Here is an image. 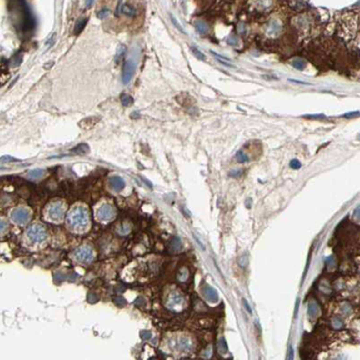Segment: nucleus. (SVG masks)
I'll return each instance as SVG.
<instances>
[{
    "label": "nucleus",
    "instance_id": "f257e3e1",
    "mask_svg": "<svg viewBox=\"0 0 360 360\" xmlns=\"http://www.w3.org/2000/svg\"><path fill=\"white\" fill-rule=\"evenodd\" d=\"M68 224L76 229H82L88 226L89 215L87 209L83 207H74L71 209L68 214Z\"/></svg>",
    "mask_w": 360,
    "mask_h": 360
},
{
    "label": "nucleus",
    "instance_id": "f03ea898",
    "mask_svg": "<svg viewBox=\"0 0 360 360\" xmlns=\"http://www.w3.org/2000/svg\"><path fill=\"white\" fill-rule=\"evenodd\" d=\"M27 236L33 243H42L47 238L46 228L40 224H33L27 229Z\"/></svg>",
    "mask_w": 360,
    "mask_h": 360
},
{
    "label": "nucleus",
    "instance_id": "7ed1b4c3",
    "mask_svg": "<svg viewBox=\"0 0 360 360\" xmlns=\"http://www.w3.org/2000/svg\"><path fill=\"white\" fill-rule=\"evenodd\" d=\"M73 257L77 262L79 263H90L92 262L93 257H94V254H93V251L88 246H82V247L78 248L74 253H73Z\"/></svg>",
    "mask_w": 360,
    "mask_h": 360
},
{
    "label": "nucleus",
    "instance_id": "20e7f679",
    "mask_svg": "<svg viewBox=\"0 0 360 360\" xmlns=\"http://www.w3.org/2000/svg\"><path fill=\"white\" fill-rule=\"evenodd\" d=\"M64 216V207L59 202L52 203L48 207V217L53 222H59Z\"/></svg>",
    "mask_w": 360,
    "mask_h": 360
},
{
    "label": "nucleus",
    "instance_id": "39448f33",
    "mask_svg": "<svg viewBox=\"0 0 360 360\" xmlns=\"http://www.w3.org/2000/svg\"><path fill=\"white\" fill-rule=\"evenodd\" d=\"M11 219L17 224L23 225L30 219V212L27 208H22V207L16 208L11 212Z\"/></svg>",
    "mask_w": 360,
    "mask_h": 360
},
{
    "label": "nucleus",
    "instance_id": "423d86ee",
    "mask_svg": "<svg viewBox=\"0 0 360 360\" xmlns=\"http://www.w3.org/2000/svg\"><path fill=\"white\" fill-rule=\"evenodd\" d=\"M114 216H115L114 208L109 204L102 205L97 212V217L100 219V221H103V222L111 221Z\"/></svg>",
    "mask_w": 360,
    "mask_h": 360
},
{
    "label": "nucleus",
    "instance_id": "0eeeda50",
    "mask_svg": "<svg viewBox=\"0 0 360 360\" xmlns=\"http://www.w3.org/2000/svg\"><path fill=\"white\" fill-rule=\"evenodd\" d=\"M134 72H135V62L132 59H129L124 63L123 73H122V81H123L124 84H128L131 81V79L133 78Z\"/></svg>",
    "mask_w": 360,
    "mask_h": 360
},
{
    "label": "nucleus",
    "instance_id": "6e6552de",
    "mask_svg": "<svg viewBox=\"0 0 360 360\" xmlns=\"http://www.w3.org/2000/svg\"><path fill=\"white\" fill-rule=\"evenodd\" d=\"M183 304H184V299H183V297L181 296L180 294H178V292L171 294L168 302H166L168 308L173 309V310H178V309H181Z\"/></svg>",
    "mask_w": 360,
    "mask_h": 360
},
{
    "label": "nucleus",
    "instance_id": "1a4fd4ad",
    "mask_svg": "<svg viewBox=\"0 0 360 360\" xmlns=\"http://www.w3.org/2000/svg\"><path fill=\"white\" fill-rule=\"evenodd\" d=\"M202 292H203V295H204V297L208 300V302H218V294H217L216 289H214L213 287H211L209 285H207V284L203 285Z\"/></svg>",
    "mask_w": 360,
    "mask_h": 360
},
{
    "label": "nucleus",
    "instance_id": "9d476101",
    "mask_svg": "<svg viewBox=\"0 0 360 360\" xmlns=\"http://www.w3.org/2000/svg\"><path fill=\"white\" fill-rule=\"evenodd\" d=\"M117 15H125L128 17H134L136 15V9L131 5L125 2H119L117 8Z\"/></svg>",
    "mask_w": 360,
    "mask_h": 360
},
{
    "label": "nucleus",
    "instance_id": "9b49d317",
    "mask_svg": "<svg viewBox=\"0 0 360 360\" xmlns=\"http://www.w3.org/2000/svg\"><path fill=\"white\" fill-rule=\"evenodd\" d=\"M109 185L115 192H121L125 186V182L121 176H112L109 180Z\"/></svg>",
    "mask_w": 360,
    "mask_h": 360
},
{
    "label": "nucleus",
    "instance_id": "f8f14e48",
    "mask_svg": "<svg viewBox=\"0 0 360 360\" xmlns=\"http://www.w3.org/2000/svg\"><path fill=\"white\" fill-rule=\"evenodd\" d=\"M307 312H308V316L310 317V318H316V317L318 316L319 307H318V305H317L316 302H314V300L309 302L308 310H307Z\"/></svg>",
    "mask_w": 360,
    "mask_h": 360
},
{
    "label": "nucleus",
    "instance_id": "ddd939ff",
    "mask_svg": "<svg viewBox=\"0 0 360 360\" xmlns=\"http://www.w3.org/2000/svg\"><path fill=\"white\" fill-rule=\"evenodd\" d=\"M194 26H195V29L197 30V32L201 34H205L208 31V26H207V23L204 21H195Z\"/></svg>",
    "mask_w": 360,
    "mask_h": 360
},
{
    "label": "nucleus",
    "instance_id": "4468645a",
    "mask_svg": "<svg viewBox=\"0 0 360 360\" xmlns=\"http://www.w3.org/2000/svg\"><path fill=\"white\" fill-rule=\"evenodd\" d=\"M292 66L296 68L297 70H304L306 68V61L302 59H295L292 61Z\"/></svg>",
    "mask_w": 360,
    "mask_h": 360
},
{
    "label": "nucleus",
    "instance_id": "2eb2a0df",
    "mask_svg": "<svg viewBox=\"0 0 360 360\" xmlns=\"http://www.w3.org/2000/svg\"><path fill=\"white\" fill-rule=\"evenodd\" d=\"M44 171L43 170H40V168H36V170H32L30 171L29 173H28V176H29V178H31V180H37V178H41L42 175H43Z\"/></svg>",
    "mask_w": 360,
    "mask_h": 360
},
{
    "label": "nucleus",
    "instance_id": "dca6fc26",
    "mask_svg": "<svg viewBox=\"0 0 360 360\" xmlns=\"http://www.w3.org/2000/svg\"><path fill=\"white\" fill-rule=\"evenodd\" d=\"M133 102H134V100L131 95L127 94V93L121 94V103L124 105V107H130Z\"/></svg>",
    "mask_w": 360,
    "mask_h": 360
},
{
    "label": "nucleus",
    "instance_id": "f3484780",
    "mask_svg": "<svg viewBox=\"0 0 360 360\" xmlns=\"http://www.w3.org/2000/svg\"><path fill=\"white\" fill-rule=\"evenodd\" d=\"M178 348L181 350H190L191 348V342L188 338H181L180 341H178Z\"/></svg>",
    "mask_w": 360,
    "mask_h": 360
},
{
    "label": "nucleus",
    "instance_id": "a211bd4d",
    "mask_svg": "<svg viewBox=\"0 0 360 360\" xmlns=\"http://www.w3.org/2000/svg\"><path fill=\"white\" fill-rule=\"evenodd\" d=\"M235 158H236V161L238 162V163H246V162H248V161H249V158H248V155L244 153L243 151H238V152H237Z\"/></svg>",
    "mask_w": 360,
    "mask_h": 360
},
{
    "label": "nucleus",
    "instance_id": "6ab92c4d",
    "mask_svg": "<svg viewBox=\"0 0 360 360\" xmlns=\"http://www.w3.org/2000/svg\"><path fill=\"white\" fill-rule=\"evenodd\" d=\"M171 248H172V251L174 252L180 251L181 248H182V242H181V239L178 238V237H174V238H173L172 243H171Z\"/></svg>",
    "mask_w": 360,
    "mask_h": 360
},
{
    "label": "nucleus",
    "instance_id": "aec40b11",
    "mask_svg": "<svg viewBox=\"0 0 360 360\" xmlns=\"http://www.w3.org/2000/svg\"><path fill=\"white\" fill-rule=\"evenodd\" d=\"M85 24H87V19H80L76 24V28H74V33L78 34L84 29Z\"/></svg>",
    "mask_w": 360,
    "mask_h": 360
},
{
    "label": "nucleus",
    "instance_id": "412c9836",
    "mask_svg": "<svg viewBox=\"0 0 360 360\" xmlns=\"http://www.w3.org/2000/svg\"><path fill=\"white\" fill-rule=\"evenodd\" d=\"M218 350H219V352H221L222 355H224V353H226L227 351H228V346H227L226 340H225L224 338H221V340H219V342H218Z\"/></svg>",
    "mask_w": 360,
    "mask_h": 360
},
{
    "label": "nucleus",
    "instance_id": "4be33fe9",
    "mask_svg": "<svg viewBox=\"0 0 360 360\" xmlns=\"http://www.w3.org/2000/svg\"><path fill=\"white\" fill-rule=\"evenodd\" d=\"M331 326L333 327L335 329H340L343 327V321L341 318H339V317H333L332 320H331Z\"/></svg>",
    "mask_w": 360,
    "mask_h": 360
},
{
    "label": "nucleus",
    "instance_id": "5701e85b",
    "mask_svg": "<svg viewBox=\"0 0 360 360\" xmlns=\"http://www.w3.org/2000/svg\"><path fill=\"white\" fill-rule=\"evenodd\" d=\"M73 151L77 153H87L89 152V146L88 144H79L78 146H76V148H73Z\"/></svg>",
    "mask_w": 360,
    "mask_h": 360
},
{
    "label": "nucleus",
    "instance_id": "b1692460",
    "mask_svg": "<svg viewBox=\"0 0 360 360\" xmlns=\"http://www.w3.org/2000/svg\"><path fill=\"white\" fill-rule=\"evenodd\" d=\"M191 50H192L193 54H194L195 57H196L197 59H200V60H205L206 59V57H205V54L203 53V52H201L198 49L196 48H191Z\"/></svg>",
    "mask_w": 360,
    "mask_h": 360
},
{
    "label": "nucleus",
    "instance_id": "393cba45",
    "mask_svg": "<svg viewBox=\"0 0 360 360\" xmlns=\"http://www.w3.org/2000/svg\"><path fill=\"white\" fill-rule=\"evenodd\" d=\"M290 168H294V170H298V168H302V164H300V162L298 160L294 158V160L290 161Z\"/></svg>",
    "mask_w": 360,
    "mask_h": 360
},
{
    "label": "nucleus",
    "instance_id": "a878e982",
    "mask_svg": "<svg viewBox=\"0 0 360 360\" xmlns=\"http://www.w3.org/2000/svg\"><path fill=\"white\" fill-rule=\"evenodd\" d=\"M305 119H310V120H314V119H317V120H320V119H326V117H325L324 114H312V115H304Z\"/></svg>",
    "mask_w": 360,
    "mask_h": 360
},
{
    "label": "nucleus",
    "instance_id": "bb28decb",
    "mask_svg": "<svg viewBox=\"0 0 360 360\" xmlns=\"http://www.w3.org/2000/svg\"><path fill=\"white\" fill-rule=\"evenodd\" d=\"M151 337H152L151 331H148V330L141 331V338L143 339V340H148V339H151Z\"/></svg>",
    "mask_w": 360,
    "mask_h": 360
},
{
    "label": "nucleus",
    "instance_id": "cd10ccee",
    "mask_svg": "<svg viewBox=\"0 0 360 360\" xmlns=\"http://www.w3.org/2000/svg\"><path fill=\"white\" fill-rule=\"evenodd\" d=\"M170 17H171V20H172V22H173V24H174V26H175V27H176V28H178V30H180V31H181V32H183V33H185V32H184V29H183V28H182V27H181V26H180V23H178V20H176V19H175V18L173 17V16H172V15H171V16H170Z\"/></svg>",
    "mask_w": 360,
    "mask_h": 360
},
{
    "label": "nucleus",
    "instance_id": "c85d7f7f",
    "mask_svg": "<svg viewBox=\"0 0 360 360\" xmlns=\"http://www.w3.org/2000/svg\"><path fill=\"white\" fill-rule=\"evenodd\" d=\"M110 15V11L108 9H104L102 10V11H100L99 13H98V17L100 18V19H104V18H107L108 16Z\"/></svg>",
    "mask_w": 360,
    "mask_h": 360
},
{
    "label": "nucleus",
    "instance_id": "c756f323",
    "mask_svg": "<svg viewBox=\"0 0 360 360\" xmlns=\"http://www.w3.org/2000/svg\"><path fill=\"white\" fill-rule=\"evenodd\" d=\"M238 262H239V265H241L242 267H245V266L247 265V263H248L247 256H246V255H243L241 258H239Z\"/></svg>",
    "mask_w": 360,
    "mask_h": 360
},
{
    "label": "nucleus",
    "instance_id": "7c9ffc66",
    "mask_svg": "<svg viewBox=\"0 0 360 360\" xmlns=\"http://www.w3.org/2000/svg\"><path fill=\"white\" fill-rule=\"evenodd\" d=\"M326 263H327V266H328L329 268H331V267H333V266H335L336 262H335V258H333L332 256H330V257L327 258Z\"/></svg>",
    "mask_w": 360,
    "mask_h": 360
},
{
    "label": "nucleus",
    "instance_id": "2f4dec72",
    "mask_svg": "<svg viewBox=\"0 0 360 360\" xmlns=\"http://www.w3.org/2000/svg\"><path fill=\"white\" fill-rule=\"evenodd\" d=\"M359 115V111H355V112H350V113H346V114H342V118H346V119H349V118H356Z\"/></svg>",
    "mask_w": 360,
    "mask_h": 360
},
{
    "label": "nucleus",
    "instance_id": "473e14b6",
    "mask_svg": "<svg viewBox=\"0 0 360 360\" xmlns=\"http://www.w3.org/2000/svg\"><path fill=\"white\" fill-rule=\"evenodd\" d=\"M294 357H295V352H294V349H292V347L290 346L289 349H288V353H287V359L286 360H294Z\"/></svg>",
    "mask_w": 360,
    "mask_h": 360
},
{
    "label": "nucleus",
    "instance_id": "72a5a7b5",
    "mask_svg": "<svg viewBox=\"0 0 360 360\" xmlns=\"http://www.w3.org/2000/svg\"><path fill=\"white\" fill-rule=\"evenodd\" d=\"M114 302H115V304H117L118 306H124V305H125V300H124L122 297H117Z\"/></svg>",
    "mask_w": 360,
    "mask_h": 360
},
{
    "label": "nucleus",
    "instance_id": "f704fd0d",
    "mask_svg": "<svg viewBox=\"0 0 360 360\" xmlns=\"http://www.w3.org/2000/svg\"><path fill=\"white\" fill-rule=\"evenodd\" d=\"M130 232V227L127 226V225H123V226L121 227V228L119 229V233L120 234H128Z\"/></svg>",
    "mask_w": 360,
    "mask_h": 360
},
{
    "label": "nucleus",
    "instance_id": "c9c22d12",
    "mask_svg": "<svg viewBox=\"0 0 360 360\" xmlns=\"http://www.w3.org/2000/svg\"><path fill=\"white\" fill-rule=\"evenodd\" d=\"M6 228H7V224H6V222L5 221H1V219H0V234L3 233Z\"/></svg>",
    "mask_w": 360,
    "mask_h": 360
},
{
    "label": "nucleus",
    "instance_id": "e433bc0d",
    "mask_svg": "<svg viewBox=\"0 0 360 360\" xmlns=\"http://www.w3.org/2000/svg\"><path fill=\"white\" fill-rule=\"evenodd\" d=\"M228 43L232 46H237V38L236 37H231L228 39Z\"/></svg>",
    "mask_w": 360,
    "mask_h": 360
},
{
    "label": "nucleus",
    "instance_id": "4c0bfd02",
    "mask_svg": "<svg viewBox=\"0 0 360 360\" xmlns=\"http://www.w3.org/2000/svg\"><path fill=\"white\" fill-rule=\"evenodd\" d=\"M211 351H212L211 347H207L206 350L203 352V357H204V358H209V357H211Z\"/></svg>",
    "mask_w": 360,
    "mask_h": 360
},
{
    "label": "nucleus",
    "instance_id": "58836bf2",
    "mask_svg": "<svg viewBox=\"0 0 360 360\" xmlns=\"http://www.w3.org/2000/svg\"><path fill=\"white\" fill-rule=\"evenodd\" d=\"M241 171H231V172H229V175L231 176H233V178H237V176H239L241 175Z\"/></svg>",
    "mask_w": 360,
    "mask_h": 360
},
{
    "label": "nucleus",
    "instance_id": "ea45409f",
    "mask_svg": "<svg viewBox=\"0 0 360 360\" xmlns=\"http://www.w3.org/2000/svg\"><path fill=\"white\" fill-rule=\"evenodd\" d=\"M124 50H125V48H124L123 46H122L121 48L119 49V51H118V54H117V60H119V58H120V57H122V56H123V53H124Z\"/></svg>",
    "mask_w": 360,
    "mask_h": 360
},
{
    "label": "nucleus",
    "instance_id": "a19ab883",
    "mask_svg": "<svg viewBox=\"0 0 360 360\" xmlns=\"http://www.w3.org/2000/svg\"><path fill=\"white\" fill-rule=\"evenodd\" d=\"M243 304H244V306H245L246 310H247V312H249V314H252V309H251V306H249V305H248L247 300H246V299H243Z\"/></svg>",
    "mask_w": 360,
    "mask_h": 360
},
{
    "label": "nucleus",
    "instance_id": "79ce46f5",
    "mask_svg": "<svg viewBox=\"0 0 360 360\" xmlns=\"http://www.w3.org/2000/svg\"><path fill=\"white\" fill-rule=\"evenodd\" d=\"M342 312H345L346 315H349L351 312V307L349 306V305H347V308H346V307H343V309H342Z\"/></svg>",
    "mask_w": 360,
    "mask_h": 360
},
{
    "label": "nucleus",
    "instance_id": "37998d69",
    "mask_svg": "<svg viewBox=\"0 0 360 360\" xmlns=\"http://www.w3.org/2000/svg\"><path fill=\"white\" fill-rule=\"evenodd\" d=\"M290 82L294 83H299V84H308V82H305V81H299V80H295V79H289Z\"/></svg>",
    "mask_w": 360,
    "mask_h": 360
},
{
    "label": "nucleus",
    "instance_id": "c03bdc74",
    "mask_svg": "<svg viewBox=\"0 0 360 360\" xmlns=\"http://www.w3.org/2000/svg\"><path fill=\"white\" fill-rule=\"evenodd\" d=\"M298 309H299V299H297V302H296V307H295V317H297Z\"/></svg>",
    "mask_w": 360,
    "mask_h": 360
},
{
    "label": "nucleus",
    "instance_id": "a18cd8bd",
    "mask_svg": "<svg viewBox=\"0 0 360 360\" xmlns=\"http://www.w3.org/2000/svg\"><path fill=\"white\" fill-rule=\"evenodd\" d=\"M1 161H17L16 158H9V156H5V158H0Z\"/></svg>",
    "mask_w": 360,
    "mask_h": 360
},
{
    "label": "nucleus",
    "instance_id": "49530a36",
    "mask_svg": "<svg viewBox=\"0 0 360 360\" xmlns=\"http://www.w3.org/2000/svg\"><path fill=\"white\" fill-rule=\"evenodd\" d=\"M85 5H87V7H88V8H90L91 7L90 5H93V1H87V2H85Z\"/></svg>",
    "mask_w": 360,
    "mask_h": 360
}]
</instances>
